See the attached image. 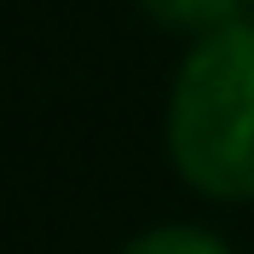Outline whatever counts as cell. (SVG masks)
<instances>
[{"mask_svg": "<svg viewBox=\"0 0 254 254\" xmlns=\"http://www.w3.org/2000/svg\"><path fill=\"white\" fill-rule=\"evenodd\" d=\"M168 156L208 202H254V17L190 41L168 93Z\"/></svg>", "mask_w": 254, "mask_h": 254, "instance_id": "cell-1", "label": "cell"}, {"mask_svg": "<svg viewBox=\"0 0 254 254\" xmlns=\"http://www.w3.org/2000/svg\"><path fill=\"white\" fill-rule=\"evenodd\" d=\"M254 0H139V12L156 23V29L190 35V41H208V35L231 29V23H249Z\"/></svg>", "mask_w": 254, "mask_h": 254, "instance_id": "cell-2", "label": "cell"}, {"mask_svg": "<svg viewBox=\"0 0 254 254\" xmlns=\"http://www.w3.org/2000/svg\"><path fill=\"white\" fill-rule=\"evenodd\" d=\"M122 254H237V249L202 225H156V231H139Z\"/></svg>", "mask_w": 254, "mask_h": 254, "instance_id": "cell-3", "label": "cell"}]
</instances>
